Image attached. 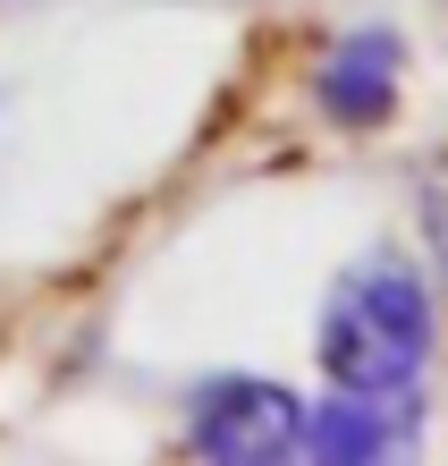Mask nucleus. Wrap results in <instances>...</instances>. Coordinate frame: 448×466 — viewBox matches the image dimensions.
<instances>
[{"label":"nucleus","mask_w":448,"mask_h":466,"mask_svg":"<svg viewBox=\"0 0 448 466\" xmlns=\"http://www.w3.org/2000/svg\"><path fill=\"white\" fill-rule=\"evenodd\" d=\"M414 432H423V407H414V399H355V390H330L322 407H304L296 458H398Z\"/></svg>","instance_id":"nucleus-4"},{"label":"nucleus","mask_w":448,"mask_h":466,"mask_svg":"<svg viewBox=\"0 0 448 466\" xmlns=\"http://www.w3.org/2000/svg\"><path fill=\"white\" fill-rule=\"evenodd\" d=\"M414 229L432 255V289L448 297V153H423V170H414Z\"/></svg>","instance_id":"nucleus-5"},{"label":"nucleus","mask_w":448,"mask_h":466,"mask_svg":"<svg viewBox=\"0 0 448 466\" xmlns=\"http://www.w3.org/2000/svg\"><path fill=\"white\" fill-rule=\"evenodd\" d=\"M304 441V399L271 373H212L186 390V450L220 466H279Z\"/></svg>","instance_id":"nucleus-2"},{"label":"nucleus","mask_w":448,"mask_h":466,"mask_svg":"<svg viewBox=\"0 0 448 466\" xmlns=\"http://www.w3.org/2000/svg\"><path fill=\"white\" fill-rule=\"evenodd\" d=\"M314 111L347 136H373L398 119V94H406V43L398 25H347L314 51V76H304Z\"/></svg>","instance_id":"nucleus-3"},{"label":"nucleus","mask_w":448,"mask_h":466,"mask_svg":"<svg viewBox=\"0 0 448 466\" xmlns=\"http://www.w3.org/2000/svg\"><path fill=\"white\" fill-rule=\"evenodd\" d=\"M432 339H440L432 280L406 255H389V246L330 280V306L314 331L330 390H355V399H414V381L432 365Z\"/></svg>","instance_id":"nucleus-1"}]
</instances>
